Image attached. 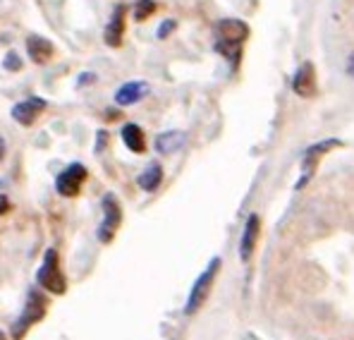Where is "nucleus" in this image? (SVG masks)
Segmentation results:
<instances>
[{
	"label": "nucleus",
	"instance_id": "nucleus-1",
	"mask_svg": "<svg viewBox=\"0 0 354 340\" xmlns=\"http://www.w3.org/2000/svg\"><path fill=\"white\" fill-rule=\"evenodd\" d=\"M249 39V27L242 19H218L216 27H213V48L216 53H221L230 62V67L235 70L239 65V57H242L244 41Z\"/></svg>",
	"mask_w": 354,
	"mask_h": 340
},
{
	"label": "nucleus",
	"instance_id": "nucleus-2",
	"mask_svg": "<svg viewBox=\"0 0 354 340\" xmlns=\"http://www.w3.org/2000/svg\"><path fill=\"white\" fill-rule=\"evenodd\" d=\"M218 271H221V259L213 256L211 264L201 271V276L194 280V285H192L189 297H187V305H185V314H194L204 307V302L208 300V295H211V287H213V283H216Z\"/></svg>",
	"mask_w": 354,
	"mask_h": 340
},
{
	"label": "nucleus",
	"instance_id": "nucleus-3",
	"mask_svg": "<svg viewBox=\"0 0 354 340\" xmlns=\"http://www.w3.org/2000/svg\"><path fill=\"white\" fill-rule=\"evenodd\" d=\"M36 283L44 287V290L55 292V295H62L67 290V283L60 274V256L55 249H46L44 264H41L39 274H36Z\"/></svg>",
	"mask_w": 354,
	"mask_h": 340
},
{
	"label": "nucleus",
	"instance_id": "nucleus-4",
	"mask_svg": "<svg viewBox=\"0 0 354 340\" xmlns=\"http://www.w3.org/2000/svg\"><path fill=\"white\" fill-rule=\"evenodd\" d=\"M335 146H340V139H324V142L311 144L309 149L304 151V159H301V177H299V182H297V190H304L306 182H309L311 175L316 172L319 161L324 159L330 149H335Z\"/></svg>",
	"mask_w": 354,
	"mask_h": 340
},
{
	"label": "nucleus",
	"instance_id": "nucleus-5",
	"mask_svg": "<svg viewBox=\"0 0 354 340\" xmlns=\"http://www.w3.org/2000/svg\"><path fill=\"white\" fill-rule=\"evenodd\" d=\"M101 206H103V221H101V226H98V240H101L103 244H108V242H113L120 223H122V208H120V202L113 195L103 197Z\"/></svg>",
	"mask_w": 354,
	"mask_h": 340
},
{
	"label": "nucleus",
	"instance_id": "nucleus-6",
	"mask_svg": "<svg viewBox=\"0 0 354 340\" xmlns=\"http://www.w3.org/2000/svg\"><path fill=\"white\" fill-rule=\"evenodd\" d=\"M86 177H88V170L84 168V165H82V163H70L58 177H55V190H58V195L72 199V197L80 195V190H82V185L86 182Z\"/></svg>",
	"mask_w": 354,
	"mask_h": 340
},
{
	"label": "nucleus",
	"instance_id": "nucleus-7",
	"mask_svg": "<svg viewBox=\"0 0 354 340\" xmlns=\"http://www.w3.org/2000/svg\"><path fill=\"white\" fill-rule=\"evenodd\" d=\"M46 108H48L46 98L29 96V98H24V101L15 103L12 111H10V115H12V120L17 125H22V127H31V125L36 123V118H39V115L44 113Z\"/></svg>",
	"mask_w": 354,
	"mask_h": 340
},
{
	"label": "nucleus",
	"instance_id": "nucleus-8",
	"mask_svg": "<svg viewBox=\"0 0 354 340\" xmlns=\"http://www.w3.org/2000/svg\"><path fill=\"white\" fill-rule=\"evenodd\" d=\"M44 314H46V302L39 297V292H29L27 307H24L22 319H19V321L12 326V336L19 340L24 333H27V328L31 326V323H36L39 319H44Z\"/></svg>",
	"mask_w": 354,
	"mask_h": 340
},
{
	"label": "nucleus",
	"instance_id": "nucleus-9",
	"mask_svg": "<svg viewBox=\"0 0 354 340\" xmlns=\"http://www.w3.org/2000/svg\"><path fill=\"white\" fill-rule=\"evenodd\" d=\"M292 91L299 98H311L316 93V67L311 60H304L292 75Z\"/></svg>",
	"mask_w": 354,
	"mask_h": 340
},
{
	"label": "nucleus",
	"instance_id": "nucleus-10",
	"mask_svg": "<svg viewBox=\"0 0 354 340\" xmlns=\"http://www.w3.org/2000/svg\"><path fill=\"white\" fill-rule=\"evenodd\" d=\"M259 233H261V221H259L257 213H249L247 223H244V230H242V238H239V256H242L244 264L252 259L254 249H257Z\"/></svg>",
	"mask_w": 354,
	"mask_h": 340
},
{
	"label": "nucleus",
	"instance_id": "nucleus-11",
	"mask_svg": "<svg viewBox=\"0 0 354 340\" xmlns=\"http://www.w3.org/2000/svg\"><path fill=\"white\" fill-rule=\"evenodd\" d=\"M124 15H127V8L122 3L115 5L111 15V22L106 24V31H103V41L106 46L111 48H120L122 46V39H124Z\"/></svg>",
	"mask_w": 354,
	"mask_h": 340
},
{
	"label": "nucleus",
	"instance_id": "nucleus-12",
	"mask_svg": "<svg viewBox=\"0 0 354 340\" xmlns=\"http://www.w3.org/2000/svg\"><path fill=\"white\" fill-rule=\"evenodd\" d=\"M149 91H151V87L147 84V82H142V80L124 82V84L115 91V103L120 108L134 106V103H139L142 98H147Z\"/></svg>",
	"mask_w": 354,
	"mask_h": 340
},
{
	"label": "nucleus",
	"instance_id": "nucleus-13",
	"mask_svg": "<svg viewBox=\"0 0 354 340\" xmlns=\"http://www.w3.org/2000/svg\"><path fill=\"white\" fill-rule=\"evenodd\" d=\"M27 53L36 65H46V62L55 55V46H53V41H48L46 36L31 34L27 36Z\"/></svg>",
	"mask_w": 354,
	"mask_h": 340
},
{
	"label": "nucleus",
	"instance_id": "nucleus-14",
	"mask_svg": "<svg viewBox=\"0 0 354 340\" xmlns=\"http://www.w3.org/2000/svg\"><path fill=\"white\" fill-rule=\"evenodd\" d=\"M120 137H122L124 146H127L132 154H144V151H147V137H144V129L139 127V125L127 123L122 127V132H120Z\"/></svg>",
	"mask_w": 354,
	"mask_h": 340
},
{
	"label": "nucleus",
	"instance_id": "nucleus-15",
	"mask_svg": "<svg viewBox=\"0 0 354 340\" xmlns=\"http://www.w3.org/2000/svg\"><path fill=\"white\" fill-rule=\"evenodd\" d=\"M187 142V134L180 132V129H170V132H163L156 137V151L163 156L175 154L177 149H182V144Z\"/></svg>",
	"mask_w": 354,
	"mask_h": 340
},
{
	"label": "nucleus",
	"instance_id": "nucleus-16",
	"mask_svg": "<svg viewBox=\"0 0 354 340\" xmlns=\"http://www.w3.org/2000/svg\"><path fill=\"white\" fill-rule=\"evenodd\" d=\"M137 182H139V187H142L144 192H156L160 182H163V168H160L158 163H149L147 170L139 175Z\"/></svg>",
	"mask_w": 354,
	"mask_h": 340
},
{
	"label": "nucleus",
	"instance_id": "nucleus-17",
	"mask_svg": "<svg viewBox=\"0 0 354 340\" xmlns=\"http://www.w3.org/2000/svg\"><path fill=\"white\" fill-rule=\"evenodd\" d=\"M153 12H156V0H137L132 8L134 22H147Z\"/></svg>",
	"mask_w": 354,
	"mask_h": 340
},
{
	"label": "nucleus",
	"instance_id": "nucleus-18",
	"mask_svg": "<svg viewBox=\"0 0 354 340\" xmlns=\"http://www.w3.org/2000/svg\"><path fill=\"white\" fill-rule=\"evenodd\" d=\"M22 57H19V53L17 51H8V53H5V57H3V67L8 72H19L22 70Z\"/></svg>",
	"mask_w": 354,
	"mask_h": 340
},
{
	"label": "nucleus",
	"instance_id": "nucleus-19",
	"mask_svg": "<svg viewBox=\"0 0 354 340\" xmlns=\"http://www.w3.org/2000/svg\"><path fill=\"white\" fill-rule=\"evenodd\" d=\"M175 29H177V22H175V19H165V22L158 27V31H156V36H158V39L163 41V39H168V36L173 34Z\"/></svg>",
	"mask_w": 354,
	"mask_h": 340
},
{
	"label": "nucleus",
	"instance_id": "nucleus-20",
	"mask_svg": "<svg viewBox=\"0 0 354 340\" xmlns=\"http://www.w3.org/2000/svg\"><path fill=\"white\" fill-rule=\"evenodd\" d=\"M96 80H98V75H96V72H82V75H80V80H77V89L88 87V84H96Z\"/></svg>",
	"mask_w": 354,
	"mask_h": 340
},
{
	"label": "nucleus",
	"instance_id": "nucleus-21",
	"mask_svg": "<svg viewBox=\"0 0 354 340\" xmlns=\"http://www.w3.org/2000/svg\"><path fill=\"white\" fill-rule=\"evenodd\" d=\"M96 137H98V142H96V154H101L103 146L108 144V132H103V129H101V132H98Z\"/></svg>",
	"mask_w": 354,
	"mask_h": 340
},
{
	"label": "nucleus",
	"instance_id": "nucleus-22",
	"mask_svg": "<svg viewBox=\"0 0 354 340\" xmlns=\"http://www.w3.org/2000/svg\"><path fill=\"white\" fill-rule=\"evenodd\" d=\"M12 208V204H10V199L8 195H0V216H5V213Z\"/></svg>",
	"mask_w": 354,
	"mask_h": 340
},
{
	"label": "nucleus",
	"instance_id": "nucleus-23",
	"mask_svg": "<svg viewBox=\"0 0 354 340\" xmlns=\"http://www.w3.org/2000/svg\"><path fill=\"white\" fill-rule=\"evenodd\" d=\"M347 75L354 77V53L347 57Z\"/></svg>",
	"mask_w": 354,
	"mask_h": 340
},
{
	"label": "nucleus",
	"instance_id": "nucleus-24",
	"mask_svg": "<svg viewBox=\"0 0 354 340\" xmlns=\"http://www.w3.org/2000/svg\"><path fill=\"white\" fill-rule=\"evenodd\" d=\"M5 151H8V146H5V139L0 137V161L5 159Z\"/></svg>",
	"mask_w": 354,
	"mask_h": 340
},
{
	"label": "nucleus",
	"instance_id": "nucleus-25",
	"mask_svg": "<svg viewBox=\"0 0 354 340\" xmlns=\"http://www.w3.org/2000/svg\"><path fill=\"white\" fill-rule=\"evenodd\" d=\"M0 340H5V336H3V333H0Z\"/></svg>",
	"mask_w": 354,
	"mask_h": 340
}]
</instances>
